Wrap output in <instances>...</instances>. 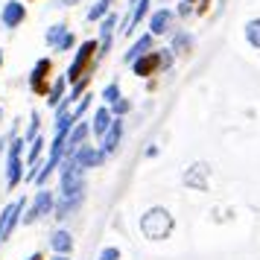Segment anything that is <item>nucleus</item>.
<instances>
[{"mask_svg":"<svg viewBox=\"0 0 260 260\" xmlns=\"http://www.w3.org/2000/svg\"><path fill=\"white\" fill-rule=\"evenodd\" d=\"M176 228V219L167 208H149L141 216V234L146 240H167Z\"/></svg>","mask_w":260,"mask_h":260,"instance_id":"f257e3e1","label":"nucleus"},{"mask_svg":"<svg viewBox=\"0 0 260 260\" xmlns=\"http://www.w3.org/2000/svg\"><path fill=\"white\" fill-rule=\"evenodd\" d=\"M96 50H100V41H94V38H88V41L79 44V50H76V56H73V61H71V68L64 73V79L71 85L79 82L88 73H94V53Z\"/></svg>","mask_w":260,"mask_h":260,"instance_id":"f03ea898","label":"nucleus"},{"mask_svg":"<svg viewBox=\"0 0 260 260\" xmlns=\"http://www.w3.org/2000/svg\"><path fill=\"white\" fill-rule=\"evenodd\" d=\"M24 138H15L12 143H9V152H6V187L15 190L21 181H24V158H21V152H24Z\"/></svg>","mask_w":260,"mask_h":260,"instance_id":"7ed1b4c3","label":"nucleus"},{"mask_svg":"<svg viewBox=\"0 0 260 260\" xmlns=\"http://www.w3.org/2000/svg\"><path fill=\"white\" fill-rule=\"evenodd\" d=\"M53 205H56V193H53V190H38L36 199H32V205H29V208H26V213L21 216V222H24V225L38 222L41 216L53 213Z\"/></svg>","mask_w":260,"mask_h":260,"instance_id":"20e7f679","label":"nucleus"},{"mask_svg":"<svg viewBox=\"0 0 260 260\" xmlns=\"http://www.w3.org/2000/svg\"><path fill=\"white\" fill-rule=\"evenodd\" d=\"M24 211H26V199H24V196H21V199H15L12 205H6V208L0 211V243L12 237V231L18 228Z\"/></svg>","mask_w":260,"mask_h":260,"instance_id":"39448f33","label":"nucleus"},{"mask_svg":"<svg viewBox=\"0 0 260 260\" xmlns=\"http://www.w3.org/2000/svg\"><path fill=\"white\" fill-rule=\"evenodd\" d=\"M50 73H53V61L44 56V59H38L36 64H32V73H29V91L36 96H47L50 91Z\"/></svg>","mask_w":260,"mask_h":260,"instance_id":"423d86ee","label":"nucleus"},{"mask_svg":"<svg viewBox=\"0 0 260 260\" xmlns=\"http://www.w3.org/2000/svg\"><path fill=\"white\" fill-rule=\"evenodd\" d=\"M88 135H91V123L79 120V123L68 132V138H64V158H73V155L79 152L85 146V141H88Z\"/></svg>","mask_w":260,"mask_h":260,"instance_id":"0eeeda50","label":"nucleus"},{"mask_svg":"<svg viewBox=\"0 0 260 260\" xmlns=\"http://www.w3.org/2000/svg\"><path fill=\"white\" fill-rule=\"evenodd\" d=\"M26 21V3L21 0H6L3 3V12H0V24L6 29H18Z\"/></svg>","mask_w":260,"mask_h":260,"instance_id":"6e6552de","label":"nucleus"},{"mask_svg":"<svg viewBox=\"0 0 260 260\" xmlns=\"http://www.w3.org/2000/svg\"><path fill=\"white\" fill-rule=\"evenodd\" d=\"M106 158H108V155L103 152L100 146H94V143H85L82 149H79V152L73 155V161H76V164L82 167V170H96V167H103V164H106Z\"/></svg>","mask_w":260,"mask_h":260,"instance_id":"1a4fd4ad","label":"nucleus"},{"mask_svg":"<svg viewBox=\"0 0 260 260\" xmlns=\"http://www.w3.org/2000/svg\"><path fill=\"white\" fill-rule=\"evenodd\" d=\"M149 18V0H132V12L123 18V36H132L135 32V26H141V21Z\"/></svg>","mask_w":260,"mask_h":260,"instance_id":"9d476101","label":"nucleus"},{"mask_svg":"<svg viewBox=\"0 0 260 260\" xmlns=\"http://www.w3.org/2000/svg\"><path fill=\"white\" fill-rule=\"evenodd\" d=\"M158 71H161V50H149V53H143L141 59L132 61V73L135 76H152Z\"/></svg>","mask_w":260,"mask_h":260,"instance_id":"9b49d317","label":"nucleus"},{"mask_svg":"<svg viewBox=\"0 0 260 260\" xmlns=\"http://www.w3.org/2000/svg\"><path fill=\"white\" fill-rule=\"evenodd\" d=\"M173 21H176V15H173V9H155L152 15H149V36H167L170 29H173Z\"/></svg>","mask_w":260,"mask_h":260,"instance_id":"f8f14e48","label":"nucleus"},{"mask_svg":"<svg viewBox=\"0 0 260 260\" xmlns=\"http://www.w3.org/2000/svg\"><path fill=\"white\" fill-rule=\"evenodd\" d=\"M120 138H123V117H114L111 120V126H108V132L100 138V149L106 155H114L117 152V146H120Z\"/></svg>","mask_w":260,"mask_h":260,"instance_id":"ddd939ff","label":"nucleus"},{"mask_svg":"<svg viewBox=\"0 0 260 260\" xmlns=\"http://www.w3.org/2000/svg\"><path fill=\"white\" fill-rule=\"evenodd\" d=\"M50 248H53L56 254H71L73 251V234L68 228H56V231L50 234Z\"/></svg>","mask_w":260,"mask_h":260,"instance_id":"4468645a","label":"nucleus"},{"mask_svg":"<svg viewBox=\"0 0 260 260\" xmlns=\"http://www.w3.org/2000/svg\"><path fill=\"white\" fill-rule=\"evenodd\" d=\"M85 196H59L56 205H53V213H56V219H68L79 205H82Z\"/></svg>","mask_w":260,"mask_h":260,"instance_id":"2eb2a0df","label":"nucleus"},{"mask_svg":"<svg viewBox=\"0 0 260 260\" xmlns=\"http://www.w3.org/2000/svg\"><path fill=\"white\" fill-rule=\"evenodd\" d=\"M149 50H155V36H149V32H146V36H141L129 50H126V56H123V59H126V61L132 64L135 59H141L143 53H149Z\"/></svg>","mask_w":260,"mask_h":260,"instance_id":"dca6fc26","label":"nucleus"},{"mask_svg":"<svg viewBox=\"0 0 260 260\" xmlns=\"http://www.w3.org/2000/svg\"><path fill=\"white\" fill-rule=\"evenodd\" d=\"M111 108L108 106H103V108H96L94 111V120H91V132H94L96 138H103V135H106L108 132V126H111Z\"/></svg>","mask_w":260,"mask_h":260,"instance_id":"f3484780","label":"nucleus"},{"mask_svg":"<svg viewBox=\"0 0 260 260\" xmlns=\"http://www.w3.org/2000/svg\"><path fill=\"white\" fill-rule=\"evenodd\" d=\"M205 176H208V164H193L184 173V181H187L190 187H196V190H205L208 187V181H205Z\"/></svg>","mask_w":260,"mask_h":260,"instance_id":"a211bd4d","label":"nucleus"},{"mask_svg":"<svg viewBox=\"0 0 260 260\" xmlns=\"http://www.w3.org/2000/svg\"><path fill=\"white\" fill-rule=\"evenodd\" d=\"M64 85H68V79H64V76H59V79H56V82L50 85V91H47V106L50 108H56L61 103V100H64Z\"/></svg>","mask_w":260,"mask_h":260,"instance_id":"6ab92c4d","label":"nucleus"},{"mask_svg":"<svg viewBox=\"0 0 260 260\" xmlns=\"http://www.w3.org/2000/svg\"><path fill=\"white\" fill-rule=\"evenodd\" d=\"M111 3H114V0H96L94 6L88 9V21H91V24L103 21V18H106V15L111 12Z\"/></svg>","mask_w":260,"mask_h":260,"instance_id":"aec40b11","label":"nucleus"},{"mask_svg":"<svg viewBox=\"0 0 260 260\" xmlns=\"http://www.w3.org/2000/svg\"><path fill=\"white\" fill-rule=\"evenodd\" d=\"M68 32H71V29H68V24H53L47 29V36H44V41H47V47H53L56 50V44H59L61 38L68 36Z\"/></svg>","mask_w":260,"mask_h":260,"instance_id":"412c9836","label":"nucleus"},{"mask_svg":"<svg viewBox=\"0 0 260 260\" xmlns=\"http://www.w3.org/2000/svg\"><path fill=\"white\" fill-rule=\"evenodd\" d=\"M190 47H193V36L190 32H176V38H173V53H178V56H184V53H190Z\"/></svg>","mask_w":260,"mask_h":260,"instance_id":"4be33fe9","label":"nucleus"},{"mask_svg":"<svg viewBox=\"0 0 260 260\" xmlns=\"http://www.w3.org/2000/svg\"><path fill=\"white\" fill-rule=\"evenodd\" d=\"M88 85H91V73H88V76H82L79 82L71 85V94H68V100H71V103H79V100L88 94Z\"/></svg>","mask_w":260,"mask_h":260,"instance_id":"5701e85b","label":"nucleus"},{"mask_svg":"<svg viewBox=\"0 0 260 260\" xmlns=\"http://www.w3.org/2000/svg\"><path fill=\"white\" fill-rule=\"evenodd\" d=\"M246 41L254 50H260V18H251L246 24Z\"/></svg>","mask_w":260,"mask_h":260,"instance_id":"b1692460","label":"nucleus"},{"mask_svg":"<svg viewBox=\"0 0 260 260\" xmlns=\"http://www.w3.org/2000/svg\"><path fill=\"white\" fill-rule=\"evenodd\" d=\"M91 96H94V94H85L82 100H79V103H76V108H73V111H71V117L76 120V123H79V120L85 117V111H88V108H91Z\"/></svg>","mask_w":260,"mask_h":260,"instance_id":"393cba45","label":"nucleus"},{"mask_svg":"<svg viewBox=\"0 0 260 260\" xmlns=\"http://www.w3.org/2000/svg\"><path fill=\"white\" fill-rule=\"evenodd\" d=\"M108 108H111V117H126V114L132 111V103L126 100V96H120L117 103H114V106H108Z\"/></svg>","mask_w":260,"mask_h":260,"instance_id":"a878e982","label":"nucleus"},{"mask_svg":"<svg viewBox=\"0 0 260 260\" xmlns=\"http://www.w3.org/2000/svg\"><path fill=\"white\" fill-rule=\"evenodd\" d=\"M120 96H123V94H120V85H117V82H111L106 91H103V100H106V106H114Z\"/></svg>","mask_w":260,"mask_h":260,"instance_id":"bb28decb","label":"nucleus"},{"mask_svg":"<svg viewBox=\"0 0 260 260\" xmlns=\"http://www.w3.org/2000/svg\"><path fill=\"white\" fill-rule=\"evenodd\" d=\"M73 47H76V36H73V32H68V36L56 44V53H71Z\"/></svg>","mask_w":260,"mask_h":260,"instance_id":"cd10ccee","label":"nucleus"},{"mask_svg":"<svg viewBox=\"0 0 260 260\" xmlns=\"http://www.w3.org/2000/svg\"><path fill=\"white\" fill-rule=\"evenodd\" d=\"M38 126H41V123H38V114H32V117H29V129H26V135H24V141H26V143L38 138Z\"/></svg>","mask_w":260,"mask_h":260,"instance_id":"c85d7f7f","label":"nucleus"},{"mask_svg":"<svg viewBox=\"0 0 260 260\" xmlns=\"http://www.w3.org/2000/svg\"><path fill=\"white\" fill-rule=\"evenodd\" d=\"M120 257H123V254H120L117 246H106L103 251H100V257H96V260H120Z\"/></svg>","mask_w":260,"mask_h":260,"instance_id":"c756f323","label":"nucleus"},{"mask_svg":"<svg viewBox=\"0 0 260 260\" xmlns=\"http://www.w3.org/2000/svg\"><path fill=\"white\" fill-rule=\"evenodd\" d=\"M173 64V50H161V71H167Z\"/></svg>","mask_w":260,"mask_h":260,"instance_id":"7c9ffc66","label":"nucleus"},{"mask_svg":"<svg viewBox=\"0 0 260 260\" xmlns=\"http://www.w3.org/2000/svg\"><path fill=\"white\" fill-rule=\"evenodd\" d=\"M190 12H193V3H181V6H178V15H181V18L190 15Z\"/></svg>","mask_w":260,"mask_h":260,"instance_id":"2f4dec72","label":"nucleus"},{"mask_svg":"<svg viewBox=\"0 0 260 260\" xmlns=\"http://www.w3.org/2000/svg\"><path fill=\"white\" fill-rule=\"evenodd\" d=\"M26 260H44V254H41V251H36V254H29Z\"/></svg>","mask_w":260,"mask_h":260,"instance_id":"473e14b6","label":"nucleus"},{"mask_svg":"<svg viewBox=\"0 0 260 260\" xmlns=\"http://www.w3.org/2000/svg\"><path fill=\"white\" fill-rule=\"evenodd\" d=\"M50 260H71V254H53Z\"/></svg>","mask_w":260,"mask_h":260,"instance_id":"72a5a7b5","label":"nucleus"},{"mask_svg":"<svg viewBox=\"0 0 260 260\" xmlns=\"http://www.w3.org/2000/svg\"><path fill=\"white\" fill-rule=\"evenodd\" d=\"M61 6H73V3H79V0H59Z\"/></svg>","mask_w":260,"mask_h":260,"instance_id":"f704fd0d","label":"nucleus"},{"mask_svg":"<svg viewBox=\"0 0 260 260\" xmlns=\"http://www.w3.org/2000/svg\"><path fill=\"white\" fill-rule=\"evenodd\" d=\"M0 68H3V50H0Z\"/></svg>","mask_w":260,"mask_h":260,"instance_id":"c9c22d12","label":"nucleus"},{"mask_svg":"<svg viewBox=\"0 0 260 260\" xmlns=\"http://www.w3.org/2000/svg\"><path fill=\"white\" fill-rule=\"evenodd\" d=\"M184 3H199V0H184Z\"/></svg>","mask_w":260,"mask_h":260,"instance_id":"e433bc0d","label":"nucleus"},{"mask_svg":"<svg viewBox=\"0 0 260 260\" xmlns=\"http://www.w3.org/2000/svg\"><path fill=\"white\" fill-rule=\"evenodd\" d=\"M0 120H3V108H0Z\"/></svg>","mask_w":260,"mask_h":260,"instance_id":"4c0bfd02","label":"nucleus"},{"mask_svg":"<svg viewBox=\"0 0 260 260\" xmlns=\"http://www.w3.org/2000/svg\"><path fill=\"white\" fill-rule=\"evenodd\" d=\"M26 3H32V0H26Z\"/></svg>","mask_w":260,"mask_h":260,"instance_id":"58836bf2","label":"nucleus"}]
</instances>
